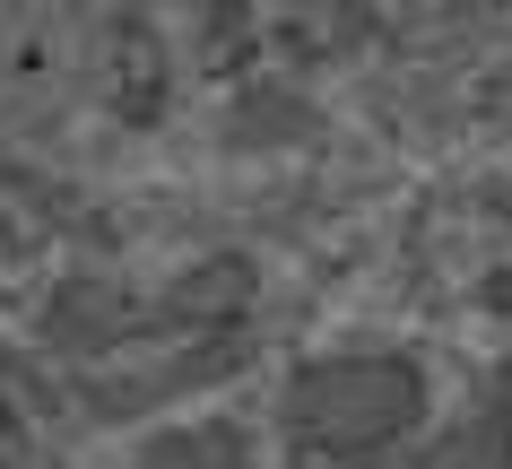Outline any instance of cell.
<instances>
[{
	"label": "cell",
	"instance_id": "1",
	"mask_svg": "<svg viewBox=\"0 0 512 469\" xmlns=\"http://www.w3.org/2000/svg\"><path fill=\"white\" fill-rule=\"evenodd\" d=\"M131 469H261L235 426H174ZM391 469H512V365H495L426 443H408Z\"/></svg>",
	"mask_w": 512,
	"mask_h": 469
},
{
	"label": "cell",
	"instance_id": "2",
	"mask_svg": "<svg viewBox=\"0 0 512 469\" xmlns=\"http://www.w3.org/2000/svg\"><path fill=\"white\" fill-rule=\"evenodd\" d=\"M417 400H426V374L408 357H322V365H304L296 383H287L296 435L313 443V452H330V461L382 452V443L417 417Z\"/></svg>",
	"mask_w": 512,
	"mask_h": 469
}]
</instances>
